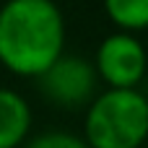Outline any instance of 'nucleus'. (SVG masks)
Returning a JSON list of instances; mask_svg holds the SVG:
<instances>
[{
	"label": "nucleus",
	"instance_id": "7",
	"mask_svg": "<svg viewBox=\"0 0 148 148\" xmlns=\"http://www.w3.org/2000/svg\"><path fill=\"white\" fill-rule=\"evenodd\" d=\"M26 148H88V143L78 135L55 130V133H42V135L31 138Z\"/></svg>",
	"mask_w": 148,
	"mask_h": 148
},
{
	"label": "nucleus",
	"instance_id": "2",
	"mask_svg": "<svg viewBox=\"0 0 148 148\" xmlns=\"http://www.w3.org/2000/svg\"><path fill=\"white\" fill-rule=\"evenodd\" d=\"M88 148H143L148 140V96L138 88H104L86 107Z\"/></svg>",
	"mask_w": 148,
	"mask_h": 148
},
{
	"label": "nucleus",
	"instance_id": "4",
	"mask_svg": "<svg viewBox=\"0 0 148 148\" xmlns=\"http://www.w3.org/2000/svg\"><path fill=\"white\" fill-rule=\"evenodd\" d=\"M94 68L107 88H138L148 70V52L133 31H112L96 47Z\"/></svg>",
	"mask_w": 148,
	"mask_h": 148
},
{
	"label": "nucleus",
	"instance_id": "6",
	"mask_svg": "<svg viewBox=\"0 0 148 148\" xmlns=\"http://www.w3.org/2000/svg\"><path fill=\"white\" fill-rule=\"evenodd\" d=\"M109 21L120 31H146L148 29V0H101Z\"/></svg>",
	"mask_w": 148,
	"mask_h": 148
},
{
	"label": "nucleus",
	"instance_id": "1",
	"mask_svg": "<svg viewBox=\"0 0 148 148\" xmlns=\"http://www.w3.org/2000/svg\"><path fill=\"white\" fill-rule=\"evenodd\" d=\"M65 47V18L55 0H5L0 5V65L36 78Z\"/></svg>",
	"mask_w": 148,
	"mask_h": 148
},
{
	"label": "nucleus",
	"instance_id": "3",
	"mask_svg": "<svg viewBox=\"0 0 148 148\" xmlns=\"http://www.w3.org/2000/svg\"><path fill=\"white\" fill-rule=\"evenodd\" d=\"M34 81H36L39 96L65 112L86 109L99 94V83H101L91 60L81 55H65V52Z\"/></svg>",
	"mask_w": 148,
	"mask_h": 148
},
{
	"label": "nucleus",
	"instance_id": "5",
	"mask_svg": "<svg viewBox=\"0 0 148 148\" xmlns=\"http://www.w3.org/2000/svg\"><path fill=\"white\" fill-rule=\"evenodd\" d=\"M31 130V107L13 88H0V148H18Z\"/></svg>",
	"mask_w": 148,
	"mask_h": 148
}]
</instances>
